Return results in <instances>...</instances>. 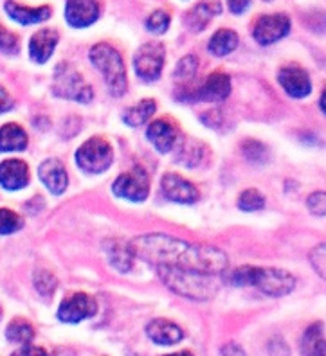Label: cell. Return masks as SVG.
Listing matches in <instances>:
<instances>
[{
    "mask_svg": "<svg viewBox=\"0 0 326 356\" xmlns=\"http://www.w3.org/2000/svg\"><path fill=\"white\" fill-rule=\"evenodd\" d=\"M58 33L54 29H42L31 36L29 40V56L36 63H45L52 56V52L56 49Z\"/></svg>",
    "mask_w": 326,
    "mask_h": 356,
    "instance_id": "cell-17",
    "label": "cell"
},
{
    "mask_svg": "<svg viewBox=\"0 0 326 356\" xmlns=\"http://www.w3.org/2000/svg\"><path fill=\"white\" fill-rule=\"evenodd\" d=\"M196 70H199V58L195 54H187L175 67V79H178L180 83L189 81L196 74Z\"/></svg>",
    "mask_w": 326,
    "mask_h": 356,
    "instance_id": "cell-29",
    "label": "cell"
},
{
    "mask_svg": "<svg viewBox=\"0 0 326 356\" xmlns=\"http://www.w3.org/2000/svg\"><path fill=\"white\" fill-rule=\"evenodd\" d=\"M114 195L128 202H144L150 195V178L141 168L126 171L112 184Z\"/></svg>",
    "mask_w": 326,
    "mask_h": 356,
    "instance_id": "cell-8",
    "label": "cell"
},
{
    "mask_svg": "<svg viewBox=\"0 0 326 356\" xmlns=\"http://www.w3.org/2000/svg\"><path fill=\"white\" fill-rule=\"evenodd\" d=\"M24 227L22 218L11 209H0V234H13Z\"/></svg>",
    "mask_w": 326,
    "mask_h": 356,
    "instance_id": "cell-30",
    "label": "cell"
},
{
    "mask_svg": "<svg viewBox=\"0 0 326 356\" xmlns=\"http://www.w3.org/2000/svg\"><path fill=\"white\" fill-rule=\"evenodd\" d=\"M157 270H159V275H161L166 286L173 290L175 293H178V296L187 297V299H211L218 290V282L215 279L217 275L196 274V272L170 268V266H162V268Z\"/></svg>",
    "mask_w": 326,
    "mask_h": 356,
    "instance_id": "cell-3",
    "label": "cell"
},
{
    "mask_svg": "<svg viewBox=\"0 0 326 356\" xmlns=\"http://www.w3.org/2000/svg\"><path fill=\"white\" fill-rule=\"evenodd\" d=\"M166 51L164 45L150 42L137 49L134 56V69L135 74L139 76L143 81H155L159 79L164 67Z\"/></svg>",
    "mask_w": 326,
    "mask_h": 356,
    "instance_id": "cell-7",
    "label": "cell"
},
{
    "mask_svg": "<svg viewBox=\"0 0 326 356\" xmlns=\"http://www.w3.org/2000/svg\"><path fill=\"white\" fill-rule=\"evenodd\" d=\"M218 13H222V6L218 2H202L186 15V26L193 31H202Z\"/></svg>",
    "mask_w": 326,
    "mask_h": 356,
    "instance_id": "cell-23",
    "label": "cell"
},
{
    "mask_svg": "<svg viewBox=\"0 0 326 356\" xmlns=\"http://www.w3.org/2000/svg\"><path fill=\"white\" fill-rule=\"evenodd\" d=\"M235 286H254L265 296H288L296 288V277L281 268H260V266H240L229 277Z\"/></svg>",
    "mask_w": 326,
    "mask_h": 356,
    "instance_id": "cell-2",
    "label": "cell"
},
{
    "mask_svg": "<svg viewBox=\"0 0 326 356\" xmlns=\"http://www.w3.org/2000/svg\"><path fill=\"white\" fill-rule=\"evenodd\" d=\"M6 13L13 18L15 22L31 26V24H40L51 17V8L42 6V8H27V6L17 4V2H6Z\"/></svg>",
    "mask_w": 326,
    "mask_h": 356,
    "instance_id": "cell-20",
    "label": "cell"
},
{
    "mask_svg": "<svg viewBox=\"0 0 326 356\" xmlns=\"http://www.w3.org/2000/svg\"><path fill=\"white\" fill-rule=\"evenodd\" d=\"M27 146V134L22 127L9 122L0 128V152H22Z\"/></svg>",
    "mask_w": 326,
    "mask_h": 356,
    "instance_id": "cell-22",
    "label": "cell"
},
{
    "mask_svg": "<svg viewBox=\"0 0 326 356\" xmlns=\"http://www.w3.org/2000/svg\"><path fill=\"white\" fill-rule=\"evenodd\" d=\"M52 94L63 99H72L78 103H88L92 99V87L79 72L67 63H61L54 70V81H52Z\"/></svg>",
    "mask_w": 326,
    "mask_h": 356,
    "instance_id": "cell-5",
    "label": "cell"
},
{
    "mask_svg": "<svg viewBox=\"0 0 326 356\" xmlns=\"http://www.w3.org/2000/svg\"><path fill=\"white\" fill-rule=\"evenodd\" d=\"M306 207L313 216H326V193L316 191L306 198Z\"/></svg>",
    "mask_w": 326,
    "mask_h": 356,
    "instance_id": "cell-36",
    "label": "cell"
},
{
    "mask_svg": "<svg viewBox=\"0 0 326 356\" xmlns=\"http://www.w3.org/2000/svg\"><path fill=\"white\" fill-rule=\"evenodd\" d=\"M166 356H193L189 351H183V353H175V355H166Z\"/></svg>",
    "mask_w": 326,
    "mask_h": 356,
    "instance_id": "cell-43",
    "label": "cell"
},
{
    "mask_svg": "<svg viewBox=\"0 0 326 356\" xmlns=\"http://www.w3.org/2000/svg\"><path fill=\"white\" fill-rule=\"evenodd\" d=\"M88 56H91L92 65L103 74L110 94L116 97L125 96L128 83H126V70L121 54L112 45L98 44L91 49Z\"/></svg>",
    "mask_w": 326,
    "mask_h": 356,
    "instance_id": "cell-4",
    "label": "cell"
},
{
    "mask_svg": "<svg viewBox=\"0 0 326 356\" xmlns=\"http://www.w3.org/2000/svg\"><path fill=\"white\" fill-rule=\"evenodd\" d=\"M0 52H4V54H17L18 52V36L6 29L2 24H0Z\"/></svg>",
    "mask_w": 326,
    "mask_h": 356,
    "instance_id": "cell-35",
    "label": "cell"
},
{
    "mask_svg": "<svg viewBox=\"0 0 326 356\" xmlns=\"http://www.w3.org/2000/svg\"><path fill=\"white\" fill-rule=\"evenodd\" d=\"M263 205H265V198L258 189H245L238 198V207L242 211H249V213L260 211L263 209Z\"/></svg>",
    "mask_w": 326,
    "mask_h": 356,
    "instance_id": "cell-31",
    "label": "cell"
},
{
    "mask_svg": "<svg viewBox=\"0 0 326 356\" xmlns=\"http://www.w3.org/2000/svg\"><path fill=\"white\" fill-rule=\"evenodd\" d=\"M202 144H199V146H189V144H184L183 146V152H180V155H178V161H180V164L184 165H195L196 162L201 161L202 155H195V152H202Z\"/></svg>",
    "mask_w": 326,
    "mask_h": 356,
    "instance_id": "cell-37",
    "label": "cell"
},
{
    "mask_svg": "<svg viewBox=\"0 0 326 356\" xmlns=\"http://www.w3.org/2000/svg\"><path fill=\"white\" fill-rule=\"evenodd\" d=\"M0 321H2V308H0Z\"/></svg>",
    "mask_w": 326,
    "mask_h": 356,
    "instance_id": "cell-44",
    "label": "cell"
},
{
    "mask_svg": "<svg viewBox=\"0 0 326 356\" xmlns=\"http://www.w3.org/2000/svg\"><path fill=\"white\" fill-rule=\"evenodd\" d=\"M161 189L168 200L177 204H195L199 200V189L178 175H164L161 180Z\"/></svg>",
    "mask_w": 326,
    "mask_h": 356,
    "instance_id": "cell-11",
    "label": "cell"
},
{
    "mask_svg": "<svg viewBox=\"0 0 326 356\" xmlns=\"http://www.w3.org/2000/svg\"><path fill=\"white\" fill-rule=\"evenodd\" d=\"M104 254L109 257V263L118 270V272H128L134 263V252L130 245H126L121 239H109L104 241Z\"/></svg>",
    "mask_w": 326,
    "mask_h": 356,
    "instance_id": "cell-21",
    "label": "cell"
},
{
    "mask_svg": "<svg viewBox=\"0 0 326 356\" xmlns=\"http://www.w3.org/2000/svg\"><path fill=\"white\" fill-rule=\"evenodd\" d=\"M231 92V79L226 72H213L209 74V78L205 79L204 85H202L199 90H196L195 97L193 99L201 101H222L229 96Z\"/></svg>",
    "mask_w": 326,
    "mask_h": 356,
    "instance_id": "cell-18",
    "label": "cell"
},
{
    "mask_svg": "<svg viewBox=\"0 0 326 356\" xmlns=\"http://www.w3.org/2000/svg\"><path fill=\"white\" fill-rule=\"evenodd\" d=\"M29 184V168L24 161L9 159L0 164V186L8 191H18Z\"/></svg>",
    "mask_w": 326,
    "mask_h": 356,
    "instance_id": "cell-15",
    "label": "cell"
},
{
    "mask_svg": "<svg viewBox=\"0 0 326 356\" xmlns=\"http://www.w3.org/2000/svg\"><path fill=\"white\" fill-rule=\"evenodd\" d=\"M278 81L283 87V90L287 92L290 97H296V99L306 97L312 92L310 76L301 67H283L279 70Z\"/></svg>",
    "mask_w": 326,
    "mask_h": 356,
    "instance_id": "cell-13",
    "label": "cell"
},
{
    "mask_svg": "<svg viewBox=\"0 0 326 356\" xmlns=\"http://www.w3.org/2000/svg\"><path fill=\"white\" fill-rule=\"evenodd\" d=\"M290 31V18L285 13L265 15V17L258 18L252 29V36L260 45H270L285 38Z\"/></svg>",
    "mask_w": 326,
    "mask_h": 356,
    "instance_id": "cell-10",
    "label": "cell"
},
{
    "mask_svg": "<svg viewBox=\"0 0 326 356\" xmlns=\"http://www.w3.org/2000/svg\"><path fill=\"white\" fill-rule=\"evenodd\" d=\"M114 161V152L109 140L101 137H92L83 143L76 152V162L79 170L88 175H100L110 168Z\"/></svg>",
    "mask_w": 326,
    "mask_h": 356,
    "instance_id": "cell-6",
    "label": "cell"
},
{
    "mask_svg": "<svg viewBox=\"0 0 326 356\" xmlns=\"http://www.w3.org/2000/svg\"><path fill=\"white\" fill-rule=\"evenodd\" d=\"M146 333L150 339L159 346H173L184 339V331L171 321L155 318L146 326Z\"/></svg>",
    "mask_w": 326,
    "mask_h": 356,
    "instance_id": "cell-19",
    "label": "cell"
},
{
    "mask_svg": "<svg viewBox=\"0 0 326 356\" xmlns=\"http://www.w3.org/2000/svg\"><path fill=\"white\" fill-rule=\"evenodd\" d=\"M222 356H245V353H244V349L240 348L238 343L229 342L222 348Z\"/></svg>",
    "mask_w": 326,
    "mask_h": 356,
    "instance_id": "cell-40",
    "label": "cell"
},
{
    "mask_svg": "<svg viewBox=\"0 0 326 356\" xmlns=\"http://www.w3.org/2000/svg\"><path fill=\"white\" fill-rule=\"evenodd\" d=\"M13 108V97L9 96V92L4 87H0V113L8 112Z\"/></svg>",
    "mask_w": 326,
    "mask_h": 356,
    "instance_id": "cell-39",
    "label": "cell"
},
{
    "mask_svg": "<svg viewBox=\"0 0 326 356\" xmlns=\"http://www.w3.org/2000/svg\"><path fill=\"white\" fill-rule=\"evenodd\" d=\"M242 152H244L245 159L254 164H263V162L269 161V149H267L265 144L258 143V140H245L242 144Z\"/></svg>",
    "mask_w": 326,
    "mask_h": 356,
    "instance_id": "cell-28",
    "label": "cell"
},
{
    "mask_svg": "<svg viewBox=\"0 0 326 356\" xmlns=\"http://www.w3.org/2000/svg\"><path fill=\"white\" fill-rule=\"evenodd\" d=\"M11 356H51V355H49L44 348H36V346H22L20 349L11 353Z\"/></svg>",
    "mask_w": 326,
    "mask_h": 356,
    "instance_id": "cell-38",
    "label": "cell"
},
{
    "mask_svg": "<svg viewBox=\"0 0 326 356\" xmlns=\"http://www.w3.org/2000/svg\"><path fill=\"white\" fill-rule=\"evenodd\" d=\"M35 286L42 296H51L56 288V277L47 270H38L35 274Z\"/></svg>",
    "mask_w": 326,
    "mask_h": 356,
    "instance_id": "cell-33",
    "label": "cell"
},
{
    "mask_svg": "<svg viewBox=\"0 0 326 356\" xmlns=\"http://www.w3.org/2000/svg\"><path fill=\"white\" fill-rule=\"evenodd\" d=\"M301 348H303V356H326V340L323 339L321 322H316L304 331Z\"/></svg>",
    "mask_w": 326,
    "mask_h": 356,
    "instance_id": "cell-24",
    "label": "cell"
},
{
    "mask_svg": "<svg viewBox=\"0 0 326 356\" xmlns=\"http://www.w3.org/2000/svg\"><path fill=\"white\" fill-rule=\"evenodd\" d=\"M38 177L52 195L65 193L67 186H69V175H67L65 165L58 159H47L42 162L38 168Z\"/></svg>",
    "mask_w": 326,
    "mask_h": 356,
    "instance_id": "cell-14",
    "label": "cell"
},
{
    "mask_svg": "<svg viewBox=\"0 0 326 356\" xmlns=\"http://www.w3.org/2000/svg\"><path fill=\"white\" fill-rule=\"evenodd\" d=\"M168 27H170V13L164 11V9L153 11L148 20H146V29L153 35H162V33L168 31Z\"/></svg>",
    "mask_w": 326,
    "mask_h": 356,
    "instance_id": "cell-32",
    "label": "cell"
},
{
    "mask_svg": "<svg viewBox=\"0 0 326 356\" xmlns=\"http://www.w3.org/2000/svg\"><path fill=\"white\" fill-rule=\"evenodd\" d=\"M249 8H251V2H245V0H242V2H229V9L235 15L244 13L245 9H249Z\"/></svg>",
    "mask_w": 326,
    "mask_h": 356,
    "instance_id": "cell-41",
    "label": "cell"
},
{
    "mask_svg": "<svg viewBox=\"0 0 326 356\" xmlns=\"http://www.w3.org/2000/svg\"><path fill=\"white\" fill-rule=\"evenodd\" d=\"M238 47V35L231 29H220L209 40V52L215 56H227Z\"/></svg>",
    "mask_w": 326,
    "mask_h": 356,
    "instance_id": "cell-25",
    "label": "cell"
},
{
    "mask_svg": "<svg viewBox=\"0 0 326 356\" xmlns=\"http://www.w3.org/2000/svg\"><path fill=\"white\" fill-rule=\"evenodd\" d=\"M130 248L134 256L139 259L148 261L150 265L162 268L187 270L204 275H222L227 270L226 254L211 245L187 243L183 239L171 238L168 234H144L137 236L130 241Z\"/></svg>",
    "mask_w": 326,
    "mask_h": 356,
    "instance_id": "cell-1",
    "label": "cell"
},
{
    "mask_svg": "<svg viewBox=\"0 0 326 356\" xmlns=\"http://www.w3.org/2000/svg\"><path fill=\"white\" fill-rule=\"evenodd\" d=\"M155 101L143 99L137 104H134V106H130V108L125 110V113H123V121H125L128 127L137 128L152 118L153 113H155Z\"/></svg>",
    "mask_w": 326,
    "mask_h": 356,
    "instance_id": "cell-26",
    "label": "cell"
},
{
    "mask_svg": "<svg viewBox=\"0 0 326 356\" xmlns=\"http://www.w3.org/2000/svg\"><path fill=\"white\" fill-rule=\"evenodd\" d=\"M319 104H321V110H323V112L326 113V90L323 92V96H321V101H319Z\"/></svg>",
    "mask_w": 326,
    "mask_h": 356,
    "instance_id": "cell-42",
    "label": "cell"
},
{
    "mask_svg": "<svg viewBox=\"0 0 326 356\" xmlns=\"http://www.w3.org/2000/svg\"><path fill=\"white\" fill-rule=\"evenodd\" d=\"M310 263H312V268L318 272L319 277L326 281V243L318 245L310 252Z\"/></svg>",
    "mask_w": 326,
    "mask_h": 356,
    "instance_id": "cell-34",
    "label": "cell"
},
{
    "mask_svg": "<svg viewBox=\"0 0 326 356\" xmlns=\"http://www.w3.org/2000/svg\"><path fill=\"white\" fill-rule=\"evenodd\" d=\"M146 137L155 146L157 152L168 153L173 149L178 140V127L168 118L155 119V121L150 122Z\"/></svg>",
    "mask_w": 326,
    "mask_h": 356,
    "instance_id": "cell-12",
    "label": "cell"
},
{
    "mask_svg": "<svg viewBox=\"0 0 326 356\" xmlns=\"http://www.w3.org/2000/svg\"><path fill=\"white\" fill-rule=\"evenodd\" d=\"M100 4L98 2H88V0H82V2H67L65 6V18L67 24L76 29L82 27H88L96 22L100 17Z\"/></svg>",
    "mask_w": 326,
    "mask_h": 356,
    "instance_id": "cell-16",
    "label": "cell"
},
{
    "mask_svg": "<svg viewBox=\"0 0 326 356\" xmlns=\"http://www.w3.org/2000/svg\"><path fill=\"white\" fill-rule=\"evenodd\" d=\"M6 337L15 343L29 346L31 340L35 339V327L31 326L26 318H15V321L9 322L8 330H6Z\"/></svg>",
    "mask_w": 326,
    "mask_h": 356,
    "instance_id": "cell-27",
    "label": "cell"
},
{
    "mask_svg": "<svg viewBox=\"0 0 326 356\" xmlns=\"http://www.w3.org/2000/svg\"><path fill=\"white\" fill-rule=\"evenodd\" d=\"M98 312L96 300L92 299L87 293H72L61 300L60 308H58V318L67 324H78L88 317H94Z\"/></svg>",
    "mask_w": 326,
    "mask_h": 356,
    "instance_id": "cell-9",
    "label": "cell"
}]
</instances>
